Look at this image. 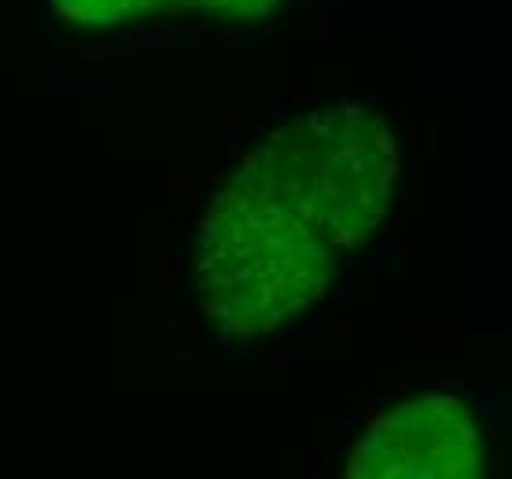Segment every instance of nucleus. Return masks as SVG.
I'll return each mask as SVG.
<instances>
[{
    "instance_id": "2",
    "label": "nucleus",
    "mask_w": 512,
    "mask_h": 479,
    "mask_svg": "<svg viewBox=\"0 0 512 479\" xmlns=\"http://www.w3.org/2000/svg\"><path fill=\"white\" fill-rule=\"evenodd\" d=\"M487 439L465 398L435 391L387 406L358 435L343 472L354 479H476Z\"/></svg>"
},
{
    "instance_id": "1",
    "label": "nucleus",
    "mask_w": 512,
    "mask_h": 479,
    "mask_svg": "<svg viewBox=\"0 0 512 479\" xmlns=\"http://www.w3.org/2000/svg\"><path fill=\"white\" fill-rule=\"evenodd\" d=\"M395 188V129L373 104L288 118L236 163L199 218V314L229 339H266L310 314L339 266L380 233Z\"/></svg>"
},
{
    "instance_id": "3",
    "label": "nucleus",
    "mask_w": 512,
    "mask_h": 479,
    "mask_svg": "<svg viewBox=\"0 0 512 479\" xmlns=\"http://www.w3.org/2000/svg\"><path fill=\"white\" fill-rule=\"evenodd\" d=\"M280 0H48L52 19L70 30H111L140 19H262Z\"/></svg>"
}]
</instances>
